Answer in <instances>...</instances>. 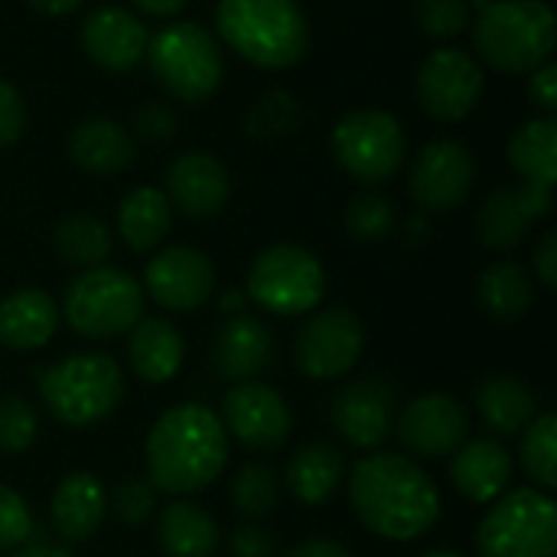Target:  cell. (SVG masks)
Segmentation results:
<instances>
[{"label":"cell","mask_w":557,"mask_h":557,"mask_svg":"<svg viewBox=\"0 0 557 557\" xmlns=\"http://www.w3.org/2000/svg\"><path fill=\"white\" fill-rule=\"evenodd\" d=\"M326 294L323 264L300 245L264 248L248 271V297L277 317H304L320 307Z\"/></svg>","instance_id":"9"},{"label":"cell","mask_w":557,"mask_h":557,"mask_svg":"<svg viewBox=\"0 0 557 557\" xmlns=\"http://www.w3.org/2000/svg\"><path fill=\"white\" fill-rule=\"evenodd\" d=\"M33 10H39V13H46V16H69V13H75L85 0H26Z\"/></svg>","instance_id":"48"},{"label":"cell","mask_w":557,"mask_h":557,"mask_svg":"<svg viewBox=\"0 0 557 557\" xmlns=\"http://www.w3.org/2000/svg\"><path fill=\"white\" fill-rule=\"evenodd\" d=\"M29 539H33V512L26 499L16 490L0 486V555L23 548Z\"/></svg>","instance_id":"41"},{"label":"cell","mask_w":557,"mask_h":557,"mask_svg":"<svg viewBox=\"0 0 557 557\" xmlns=\"http://www.w3.org/2000/svg\"><path fill=\"white\" fill-rule=\"evenodd\" d=\"M512 470H516L512 454L506 450V444L493 437L463 441L450 460V480L457 493L476 506H490L503 493H509Z\"/></svg>","instance_id":"21"},{"label":"cell","mask_w":557,"mask_h":557,"mask_svg":"<svg viewBox=\"0 0 557 557\" xmlns=\"http://www.w3.org/2000/svg\"><path fill=\"white\" fill-rule=\"evenodd\" d=\"M170 222H173V206L163 196V189L153 186L131 189L117 206V235L137 255L153 251L166 238Z\"/></svg>","instance_id":"29"},{"label":"cell","mask_w":557,"mask_h":557,"mask_svg":"<svg viewBox=\"0 0 557 557\" xmlns=\"http://www.w3.org/2000/svg\"><path fill=\"white\" fill-rule=\"evenodd\" d=\"M52 245H55V255L65 264L88 271V268H98V264L108 261V255H111V232H108V225L98 215L72 212V215H65L55 225Z\"/></svg>","instance_id":"33"},{"label":"cell","mask_w":557,"mask_h":557,"mask_svg":"<svg viewBox=\"0 0 557 557\" xmlns=\"http://www.w3.org/2000/svg\"><path fill=\"white\" fill-rule=\"evenodd\" d=\"M10 557H69L62 548H52V545H26V548H16L10 552Z\"/></svg>","instance_id":"50"},{"label":"cell","mask_w":557,"mask_h":557,"mask_svg":"<svg viewBox=\"0 0 557 557\" xmlns=\"http://www.w3.org/2000/svg\"><path fill=\"white\" fill-rule=\"evenodd\" d=\"M46 411L65 428H91L111 418L124 398L121 366L104 352L69 356L36 375Z\"/></svg>","instance_id":"5"},{"label":"cell","mask_w":557,"mask_h":557,"mask_svg":"<svg viewBox=\"0 0 557 557\" xmlns=\"http://www.w3.org/2000/svg\"><path fill=\"white\" fill-rule=\"evenodd\" d=\"M297 124H300V104H297L294 95L284 91V88H274V91L261 95V98L255 101V108L248 111V117H245L248 134H251V137H261V140H268V137H284V134H290Z\"/></svg>","instance_id":"36"},{"label":"cell","mask_w":557,"mask_h":557,"mask_svg":"<svg viewBox=\"0 0 557 557\" xmlns=\"http://www.w3.org/2000/svg\"><path fill=\"white\" fill-rule=\"evenodd\" d=\"M219 304H222V310L238 313V310H245V294H242V290H225Z\"/></svg>","instance_id":"51"},{"label":"cell","mask_w":557,"mask_h":557,"mask_svg":"<svg viewBox=\"0 0 557 557\" xmlns=\"http://www.w3.org/2000/svg\"><path fill=\"white\" fill-rule=\"evenodd\" d=\"M222 428L248 450H277L290 437L294 414L277 388L238 382L222 401Z\"/></svg>","instance_id":"14"},{"label":"cell","mask_w":557,"mask_h":557,"mask_svg":"<svg viewBox=\"0 0 557 557\" xmlns=\"http://www.w3.org/2000/svg\"><path fill=\"white\" fill-rule=\"evenodd\" d=\"M144 294L173 313L199 310L215 294V268L199 248L170 245L147 261Z\"/></svg>","instance_id":"15"},{"label":"cell","mask_w":557,"mask_h":557,"mask_svg":"<svg viewBox=\"0 0 557 557\" xmlns=\"http://www.w3.org/2000/svg\"><path fill=\"white\" fill-rule=\"evenodd\" d=\"M104 516H108V490L101 486V480L95 473H85V470L69 473L52 490L49 519L62 542L82 545V542L95 539Z\"/></svg>","instance_id":"23"},{"label":"cell","mask_w":557,"mask_h":557,"mask_svg":"<svg viewBox=\"0 0 557 557\" xmlns=\"http://www.w3.org/2000/svg\"><path fill=\"white\" fill-rule=\"evenodd\" d=\"M232 506L242 519H264L277 506V476L268 463H245L232 480Z\"/></svg>","instance_id":"35"},{"label":"cell","mask_w":557,"mask_h":557,"mask_svg":"<svg viewBox=\"0 0 557 557\" xmlns=\"http://www.w3.org/2000/svg\"><path fill=\"white\" fill-rule=\"evenodd\" d=\"M483 95V69L467 49H434L418 72V101L434 121H463Z\"/></svg>","instance_id":"12"},{"label":"cell","mask_w":557,"mask_h":557,"mask_svg":"<svg viewBox=\"0 0 557 557\" xmlns=\"http://www.w3.org/2000/svg\"><path fill=\"white\" fill-rule=\"evenodd\" d=\"M147 26L121 7L91 10L78 29L85 55L108 72H131L147 52Z\"/></svg>","instance_id":"20"},{"label":"cell","mask_w":557,"mask_h":557,"mask_svg":"<svg viewBox=\"0 0 557 557\" xmlns=\"http://www.w3.org/2000/svg\"><path fill=\"white\" fill-rule=\"evenodd\" d=\"M349 503L359 522L385 542H414L441 519L434 480L405 454H369L352 467Z\"/></svg>","instance_id":"1"},{"label":"cell","mask_w":557,"mask_h":557,"mask_svg":"<svg viewBox=\"0 0 557 557\" xmlns=\"http://www.w3.org/2000/svg\"><path fill=\"white\" fill-rule=\"evenodd\" d=\"M215 23L225 46L261 69H290L310 46L297 0H219Z\"/></svg>","instance_id":"3"},{"label":"cell","mask_w":557,"mask_h":557,"mask_svg":"<svg viewBox=\"0 0 557 557\" xmlns=\"http://www.w3.org/2000/svg\"><path fill=\"white\" fill-rule=\"evenodd\" d=\"M366 349L362 320L346 307L317 310L294 336V362L313 382H333L356 369Z\"/></svg>","instance_id":"11"},{"label":"cell","mask_w":557,"mask_h":557,"mask_svg":"<svg viewBox=\"0 0 557 557\" xmlns=\"http://www.w3.org/2000/svg\"><path fill=\"white\" fill-rule=\"evenodd\" d=\"M157 509V486L144 476H127L114 486V493H108V512H114V519L121 525H144Z\"/></svg>","instance_id":"39"},{"label":"cell","mask_w":557,"mask_h":557,"mask_svg":"<svg viewBox=\"0 0 557 557\" xmlns=\"http://www.w3.org/2000/svg\"><path fill=\"white\" fill-rule=\"evenodd\" d=\"M529 95H532V101L542 108V111H555L557 108V69L552 62H545V65H539L535 72H532V82H529Z\"/></svg>","instance_id":"45"},{"label":"cell","mask_w":557,"mask_h":557,"mask_svg":"<svg viewBox=\"0 0 557 557\" xmlns=\"http://www.w3.org/2000/svg\"><path fill=\"white\" fill-rule=\"evenodd\" d=\"M535 290H532V277L512 264V261H496L483 271L480 277V304L483 310L499 320V323H516L532 310Z\"/></svg>","instance_id":"32"},{"label":"cell","mask_w":557,"mask_h":557,"mask_svg":"<svg viewBox=\"0 0 557 557\" xmlns=\"http://www.w3.org/2000/svg\"><path fill=\"white\" fill-rule=\"evenodd\" d=\"M346 228L359 242H379L395 228V206L379 193H359L346 206Z\"/></svg>","instance_id":"38"},{"label":"cell","mask_w":557,"mask_h":557,"mask_svg":"<svg viewBox=\"0 0 557 557\" xmlns=\"http://www.w3.org/2000/svg\"><path fill=\"white\" fill-rule=\"evenodd\" d=\"M476 552L480 557H555V499L535 486L503 493L480 519Z\"/></svg>","instance_id":"8"},{"label":"cell","mask_w":557,"mask_h":557,"mask_svg":"<svg viewBox=\"0 0 557 557\" xmlns=\"http://www.w3.org/2000/svg\"><path fill=\"white\" fill-rule=\"evenodd\" d=\"M346 480V457L339 447L326 441L304 444L290 460H287V493L300 506H323L336 496V490Z\"/></svg>","instance_id":"26"},{"label":"cell","mask_w":557,"mask_h":557,"mask_svg":"<svg viewBox=\"0 0 557 557\" xmlns=\"http://www.w3.org/2000/svg\"><path fill=\"white\" fill-rule=\"evenodd\" d=\"M421 557H463L460 552H447V548H437V552H428V555Z\"/></svg>","instance_id":"52"},{"label":"cell","mask_w":557,"mask_h":557,"mask_svg":"<svg viewBox=\"0 0 557 557\" xmlns=\"http://www.w3.org/2000/svg\"><path fill=\"white\" fill-rule=\"evenodd\" d=\"M336 434L356 450H379L395 428V392L379 379H359L336 392L330 408Z\"/></svg>","instance_id":"17"},{"label":"cell","mask_w":557,"mask_h":557,"mask_svg":"<svg viewBox=\"0 0 557 557\" xmlns=\"http://www.w3.org/2000/svg\"><path fill=\"white\" fill-rule=\"evenodd\" d=\"M62 310L42 287H23L0 300V346L13 352L42 349L59 330Z\"/></svg>","instance_id":"24"},{"label":"cell","mask_w":557,"mask_h":557,"mask_svg":"<svg viewBox=\"0 0 557 557\" xmlns=\"http://www.w3.org/2000/svg\"><path fill=\"white\" fill-rule=\"evenodd\" d=\"M228 463V434L206 405L166 408L147 434V480L157 493L193 496L209 490Z\"/></svg>","instance_id":"2"},{"label":"cell","mask_w":557,"mask_h":557,"mask_svg":"<svg viewBox=\"0 0 557 557\" xmlns=\"http://www.w3.org/2000/svg\"><path fill=\"white\" fill-rule=\"evenodd\" d=\"M414 16L421 33L434 39H447L467 29L470 23V3L467 0H418Z\"/></svg>","instance_id":"40"},{"label":"cell","mask_w":557,"mask_h":557,"mask_svg":"<svg viewBox=\"0 0 557 557\" xmlns=\"http://www.w3.org/2000/svg\"><path fill=\"white\" fill-rule=\"evenodd\" d=\"M535 271H539V277H542V284H545V287H557V235L555 232H548V235L542 238V245H539V251H535Z\"/></svg>","instance_id":"46"},{"label":"cell","mask_w":557,"mask_h":557,"mask_svg":"<svg viewBox=\"0 0 557 557\" xmlns=\"http://www.w3.org/2000/svg\"><path fill=\"white\" fill-rule=\"evenodd\" d=\"M476 163L473 153L457 140L428 144L411 166V196L428 212H447L460 206L473 189Z\"/></svg>","instance_id":"16"},{"label":"cell","mask_w":557,"mask_h":557,"mask_svg":"<svg viewBox=\"0 0 557 557\" xmlns=\"http://www.w3.org/2000/svg\"><path fill=\"white\" fill-rule=\"evenodd\" d=\"M134 137L111 117H88L69 134V157L91 176H114L134 163Z\"/></svg>","instance_id":"25"},{"label":"cell","mask_w":557,"mask_h":557,"mask_svg":"<svg viewBox=\"0 0 557 557\" xmlns=\"http://www.w3.org/2000/svg\"><path fill=\"white\" fill-rule=\"evenodd\" d=\"M519 463L535 490L552 493L557 486V418L552 411L535 414L532 424L522 431Z\"/></svg>","instance_id":"34"},{"label":"cell","mask_w":557,"mask_h":557,"mask_svg":"<svg viewBox=\"0 0 557 557\" xmlns=\"http://www.w3.org/2000/svg\"><path fill=\"white\" fill-rule=\"evenodd\" d=\"M552 206H555V196L545 186H532V183L499 186L486 196L480 209V219H476L480 238L493 251H512L525 242L529 228L552 212Z\"/></svg>","instance_id":"18"},{"label":"cell","mask_w":557,"mask_h":557,"mask_svg":"<svg viewBox=\"0 0 557 557\" xmlns=\"http://www.w3.org/2000/svg\"><path fill=\"white\" fill-rule=\"evenodd\" d=\"M274 356V336L264 320L251 313H235L219 326L212 343V366L228 382H255Z\"/></svg>","instance_id":"22"},{"label":"cell","mask_w":557,"mask_h":557,"mask_svg":"<svg viewBox=\"0 0 557 557\" xmlns=\"http://www.w3.org/2000/svg\"><path fill=\"white\" fill-rule=\"evenodd\" d=\"M144 287L121 268H88L82 271L62 297V317L72 333L85 339H114L131 333L144 320Z\"/></svg>","instance_id":"7"},{"label":"cell","mask_w":557,"mask_h":557,"mask_svg":"<svg viewBox=\"0 0 557 557\" xmlns=\"http://www.w3.org/2000/svg\"><path fill=\"white\" fill-rule=\"evenodd\" d=\"M39 437V418L36 408L23 395H3L0 398V454H26Z\"/></svg>","instance_id":"37"},{"label":"cell","mask_w":557,"mask_h":557,"mask_svg":"<svg viewBox=\"0 0 557 557\" xmlns=\"http://www.w3.org/2000/svg\"><path fill=\"white\" fill-rule=\"evenodd\" d=\"M134 131L150 144H163L176 134V114L163 101H150L134 111Z\"/></svg>","instance_id":"42"},{"label":"cell","mask_w":557,"mask_h":557,"mask_svg":"<svg viewBox=\"0 0 557 557\" xmlns=\"http://www.w3.org/2000/svg\"><path fill=\"white\" fill-rule=\"evenodd\" d=\"M509 163L522 183L555 189L557 180V124L555 117H535L522 124L509 140Z\"/></svg>","instance_id":"31"},{"label":"cell","mask_w":557,"mask_h":557,"mask_svg":"<svg viewBox=\"0 0 557 557\" xmlns=\"http://www.w3.org/2000/svg\"><path fill=\"white\" fill-rule=\"evenodd\" d=\"M134 3L150 16H176L189 0H134Z\"/></svg>","instance_id":"49"},{"label":"cell","mask_w":557,"mask_h":557,"mask_svg":"<svg viewBox=\"0 0 557 557\" xmlns=\"http://www.w3.org/2000/svg\"><path fill=\"white\" fill-rule=\"evenodd\" d=\"M470 414L467 408L441 392L411 398L401 414L395 418V434L401 447L421 460H444L454 457L457 447L467 441Z\"/></svg>","instance_id":"13"},{"label":"cell","mask_w":557,"mask_h":557,"mask_svg":"<svg viewBox=\"0 0 557 557\" xmlns=\"http://www.w3.org/2000/svg\"><path fill=\"white\" fill-rule=\"evenodd\" d=\"M232 557H274V539L258 525H242L228 539Z\"/></svg>","instance_id":"44"},{"label":"cell","mask_w":557,"mask_h":557,"mask_svg":"<svg viewBox=\"0 0 557 557\" xmlns=\"http://www.w3.org/2000/svg\"><path fill=\"white\" fill-rule=\"evenodd\" d=\"M284 557H352V555H349V548H343L339 542L317 539V542H304V545L290 548Z\"/></svg>","instance_id":"47"},{"label":"cell","mask_w":557,"mask_h":557,"mask_svg":"<svg viewBox=\"0 0 557 557\" xmlns=\"http://www.w3.org/2000/svg\"><path fill=\"white\" fill-rule=\"evenodd\" d=\"M144 59L157 85L176 101L199 104L222 85V52L202 23H166L147 39Z\"/></svg>","instance_id":"6"},{"label":"cell","mask_w":557,"mask_h":557,"mask_svg":"<svg viewBox=\"0 0 557 557\" xmlns=\"http://www.w3.org/2000/svg\"><path fill=\"white\" fill-rule=\"evenodd\" d=\"M127 356H131V369L150 382V385H163L170 382L180 369H183V336L170 320H140L131 330V343H127Z\"/></svg>","instance_id":"27"},{"label":"cell","mask_w":557,"mask_h":557,"mask_svg":"<svg viewBox=\"0 0 557 557\" xmlns=\"http://www.w3.org/2000/svg\"><path fill=\"white\" fill-rule=\"evenodd\" d=\"M557 23L542 0L483 3L473 23V46L490 69L522 75L545 65L555 52Z\"/></svg>","instance_id":"4"},{"label":"cell","mask_w":557,"mask_h":557,"mask_svg":"<svg viewBox=\"0 0 557 557\" xmlns=\"http://www.w3.org/2000/svg\"><path fill=\"white\" fill-rule=\"evenodd\" d=\"M333 153L336 163L359 183H385L392 180L408 153L405 131L398 117L375 108L349 111L333 127Z\"/></svg>","instance_id":"10"},{"label":"cell","mask_w":557,"mask_h":557,"mask_svg":"<svg viewBox=\"0 0 557 557\" xmlns=\"http://www.w3.org/2000/svg\"><path fill=\"white\" fill-rule=\"evenodd\" d=\"M476 411L486 421V428L499 437L522 434L535 418V395L529 385L509 375L486 379L476 388Z\"/></svg>","instance_id":"30"},{"label":"cell","mask_w":557,"mask_h":557,"mask_svg":"<svg viewBox=\"0 0 557 557\" xmlns=\"http://www.w3.org/2000/svg\"><path fill=\"white\" fill-rule=\"evenodd\" d=\"M23 127H26L23 95L10 82H0V150L13 147L23 137Z\"/></svg>","instance_id":"43"},{"label":"cell","mask_w":557,"mask_h":557,"mask_svg":"<svg viewBox=\"0 0 557 557\" xmlns=\"http://www.w3.org/2000/svg\"><path fill=\"white\" fill-rule=\"evenodd\" d=\"M232 183L228 170L206 150H189L180 153L166 166V189L163 196L170 206H176L189 219H209L219 215L228 202Z\"/></svg>","instance_id":"19"},{"label":"cell","mask_w":557,"mask_h":557,"mask_svg":"<svg viewBox=\"0 0 557 557\" xmlns=\"http://www.w3.org/2000/svg\"><path fill=\"white\" fill-rule=\"evenodd\" d=\"M157 545L166 557H212L219 552V525L202 506L176 499L157 516Z\"/></svg>","instance_id":"28"}]
</instances>
